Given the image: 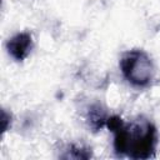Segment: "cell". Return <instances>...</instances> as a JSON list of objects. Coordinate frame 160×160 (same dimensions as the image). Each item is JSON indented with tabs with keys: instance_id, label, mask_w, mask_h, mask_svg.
Returning <instances> with one entry per match:
<instances>
[{
	"instance_id": "cell-1",
	"label": "cell",
	"mask_w": 160,
	"mask_h": 160,
	"mask_svg": "<svg viewBox=\"0 0 160 160\" xmlns=\"http://www.w3.org/2000/svg\"><path fill=\"white\" fill-rule=\"evenodd\" d=\"M108 128L114 131V148L118 154L128 155L132 159H148L154 155L156 145V129L146 121H134L124 124L118 116L106 120Z\"/></svg>"
},
{
	"instance_id": "cell-2",
	"label": "cell",
	"mask_w": 160,
	"mask_h": 160,
	"mask_svg": "<svg viewBox=\"0 0 160 160\" xmlns=\"http://www.w3.org/2000/svg\"><path fill=\"white\" fill-rule=\"evenodd\" d=\"M120 68L126 80L135 86L149 85L155 74L151 59L141 50L126 52L120 61Z\"/></svg>"
},
{
	"instance_id": "cell-3",
	"label": "cell",
	"mask_w": 160,
	"mask_h": 160,
	"mask_svg": "<svg viewBox=\"0 0 160 160\" xmlns=\"http://www.w3.org/2000/svg\"><path fill=\"white\" fill-rule=\"evenodd\" d=\"M30 45H31V36L26 32H22V34L15 35L9 40L8 49L14 59L22 60L28 55Z\"/></svg>"
}]
</instances>
